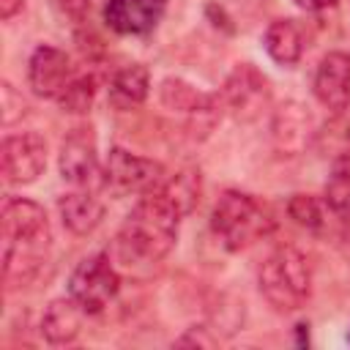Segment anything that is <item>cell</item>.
Returning <instances> with one entry per match:
<instances>
[{
	"label": "cell",
	"instance_id": "cell-16",
	"mask_svg": "<svg viewBox=\"0 0 350 350\" xmlns=\"http://www.w3.org/2000/svg\"><path fill=\"white\" fill-rule=\"evenodd\" d=\"M82 314L85 309L68 295V298H55L41 314V334L49 345H68L77 339L82 328Z\"/></svg>",
	"mask_w": 350,
	"mask_h": 350
},
{
	"label": "cell",
	"instance_id": "cell-2",
	"mask_svg": "<svg viewBox=\"0 0 350 350\" xmlns=\"http://www.w3.org/2000/svg\"><path fill=\"white\" fill-rule=\"evenodd\" d=\"M178 224H180L178 208L159 189H153L142 194L123 219V227L118 232V249L126 257L142 262H159L172 252L178 241Z\"/></svg>",
	"mask_w": 350,
	"mask_h": 350
},
{
	"label": "cell",
	"instance_id": "cell-6",
	"mask_svg": "<svg viewBox=\"0 0 350 350\" xmlns=\"http://www.w3.org/2000/svg\"><path fill=\"white\" fill-rule=\"evenodd\" d=\"M221 107L241 123H254L271 104V82L268 77L252 66V63H238L230 77L224 79V88L219 93Z\"/></svg>",
	"mask_w": 350,
	"mask_h": 350
},
{
	"label": "cell",
	"instance_id": "cell-13",
	"mask_svg": "<svg viewBox=\"0 0 350 350\" xmlns=\"http://www.w3.org/2000/svg\"><path fill=\"white\" fill-rule=\"evenodd\" d=\"M74 77L71 71V60L63 49L41 44L27 63V85L38 98H55L63 93V88L68 85V79Z\"/></svg>",
	"mask_w": 350,
	"mask_h": 350
},
{
	"label": "cell",
	"instance_id": "cell-3",
	"mask_svg": "<svg viewBox=\"0 0 350 350\" xmlns=\"http://www.w3.org/2000/svg\"><path fill=\"white\" fill-rule=\"evenodd\" d=\"M211 230L224 249L241 252L273 230V213L257 197L227 189L211 211Z\"/></svg>",
	"mask_w": 350,
	"mask_h": 350
},
{
	"label": "cell",
	"instance_id": "cell-1",
	"mask_svg": "<svg viewBox=\"0 0 350 350\" xmlns=\"http://www.w3.org/2000/svg\"><path fill=\"white\" fill-rule=\"evenodd\" d=\"M3 238V284L19 290L30 284L49 249V221L38 202L25 197H8L0 211Z\"/></svg>",
	"mask_w": 350,
	"mask_h": 350
},
{
	"label": "cell",
	"instance_id": "cell-24",
	"mask_svg": "<svg viewBox=\"0 0 350 350\" xmlns=\"http://www.w3.org/2000/svg\"><path fill=\"white\" fill-rule=\"evenodd\" d=\"M68 19H74V22H82L85 16H88V11H90V0H52Z\"/></svg>",
	"mask_w": 350,
	"mask_h": 350
},
{
	"label": "cell",
	"instance_id": "cell-8",
	"mask_svg": "<svg viewBox=\"0 0 350 350\" xmlns=\"http://www.w3.org/2000/svg\"><path fill=\"white\" fill-rule=\"evenodd\" d=\"M60 175L71 186L98 191L104 183V167L96 150V134L90 126H77L60 145Z\"/></svg>",
	"mask_w": 350,
	"mask_h": 350
},
{
	"label": "cell",
	"instance_id": "cell-11",
	"mask_svg": "<svg viewBox=\"0 0 350 350\" xmlns=\"http://www.w3.org/2000/svg\"><path fill=\"white\" fill-rule=\"evenodd\" d=\"M312 134H314V118H312L306 104L284 101L273 109L271 139H273V148L282 156H301L309 148Z\"/></svg>",
	"mask_w": 350,
	"mask_h": 350
},
{
	"label": "cell",
	"instance_id": "cell-15",
	"mask_svg": "<svg viewBox=\"0 0 350 350\" xmlns=\"http://www.w3.org/2000/svg\"><path fill=\"white\" fill-rule=\"evenodd\" d=\"M57 211L63 224L74 232V235H88L93 232L101 219H104V202L98 200V191L93 189H74L68 194H63L57 200Z\"/></svg>",
	"mask_w": 350,
	"mask_h": 350
},
{
	"label": "cell",
	"instance_id": "cell-22",
	"mask_svg": "<svg viewBox=\"0 0 350 350\" xmlns=\"http://www.w3.org/2000/svg\"><path fill=\"white\" fill-rule=\"evenodd\" d=\"M287 213L295 224L306 227V230H320L325 224L323 219V205L312 197V194H293L287 200Z\"/></svg>",
	"mask_w": 350,
	"mask_h": 350
},
{
	"label": "cell",
	"instance_id": "cell-23",
	"mask_svg": "<svg viewBox=\"0 0 350 350\" xmlns=\"http://www.w3.org/2000/svg\"><path fill=\"white\" fill-rule=\"evenodd\" d=\"M0 107H3V126H14L25 115V101L8 82H3L0 88Z\"/></svg>",
	"mask_w": 350,
	"mask_h": 350
},
{
	"label": "cell",
	"instance_id": "cell-17",
	"mask_svg": "<svg viewBox=\"0 0 350 350\" xmlns=\"http://www.w3.org/2000/svg\"><path fill=\"white\" fill-rule=\"evenodd\" d=\"M150 93V74L142 63H129L118 68L109 79V104L120 112L139 107Z\"/></svg>",
	"mask_w": 350,
	"mask_h": 350
},
{
	"label": "cell",
	"instance_id": "cell-10",
	"mask_svg": "<svg viewBox=\"0 0 350 350\" xmlns=\"http://www.w3.org/2000/svg\"><path fill=\"white\" fill-rule=\"evenodd\" d=\"M0 164L3 178L11 186H27L33 183L44 167H46V142L36 131H19L8 134L0 145Z\"/></svg>",
	"mask_w": 350,
	"mask_h": 350
},
{
	"label": "cell",
	"instance_id": "cell-4",
	"mask_svg": "<svg viewBox=\"0 0 350 350\" xmlns=\"http://www.w3.org/2000/svg\"><path fill=\"white\" fill-rule=\"evenodd\" d=\"M257 284L276 312H295L312 295V268L298 249L279 246L262 260Z\"/></svg>",
	"mask_w": 350,
	"mask_h": 350
},
{
	"label": "cell",
	"instance_id": "cell-27",
	"mask_svg": "<svg viewBox=\"0 0 350 350\" xmlns=\"http://www.w3.org/2000/svg\"><path fill=\"white\" fill-rule=\"evenodd\" d=\"M295 5H301L304 11H323V8L336 5V0H295Z\"/></svg>",
	"mask_w": 350,
	"mask_h": 350
},
{
	"label": "cell",
	"instance_id": "cell-28",
	"mask_svg": "<svg viewBox=\"0 0 350 350\" xmlns=\"http://www.w3.org/2000/svg\"><path fill=\"white\" fill-rule=\"evenodd\" d=\"M295 334H298V345H301V347L309 345V325H306V323H298V325H295Z\"/></svg>",
	"mask_w": 350,
	"mask_h": 350
},
{
	"label": "cell",
	"instance_id": "cell-7",
	"mask_svg": "<svg viewBox=\"0 0 350 350\" xmlns=\"http://www.w3.org/2000/svg\"><path fill=\"white\" fill-rule=\"evenodd\" d=\"M120 287V276L109 254L98 252L85 257L68 276V295L85 309V314H98Z\"/></svg>",
	"mask_w": 350,
	"mask_h": 350
},
{
	"label": "cell",
	"instance_id": "cell-25",
	"mask_svg": "<svg viewBox=\"0 0 350 350\" xmlns=\"http://www.w3.org/2000/svg\"><path fill=\"white\" fill-rule=\"evenodd\" d=\"M175 345H178V347H189V345H197V347H213V339L205 334V328H189Z\"/></svg>",
	"mask_w": 350,
	"mask_h": 350
},
{
	"label": "cell",
	"instance_id": "cell-14",
	"mask_svg": "<svg viewBox=\"0 0 350 350\" xmlns=\"http://www.w3.org/2000/svg\"><path fill=\"white\" fill-rule=\"evenodd\" d=\"M167 0H107L104 22L120 36H145L164 16Z\"/></svg>",
	"mask_w": 350,
	"mask_h": 350
},
{
	"label": "cell",
	"instance_id": "cell-19",
	"mask_svg": "<svg viewBox=\"0 0 350 350\" xmlns=\"http://www.w3.org/2000/svg\"><path fill=\"white\" fill-rule=\"evenodd\" d=\"M159 191L178 208L180 216L191 213L200 202V194H202V178H200V170L194 167H183L172 175H167L159 186Z\"/></svg>",
	"mask_w": 350,
	"mask_h": 350
},
{
	"label": "cell",
	"instance_id": "cell-20",
	"mask_svg": "<svg viewBox=\"0 0 350 350\" xmlns=\"http://www.w3.org/2000/svg\"><path fill=\"white\" fill-rule=\"evenodd\" d=\"M93 98H96V77L90 74H74L68 79V85L63 88V93L57 96V104L63 112H71V115H82L93 107Z\"/></svg>",
	"mask_w": 350,
	"mask_h": 350
},
{
	"label": "cell",
	"instance_id": "cell-29",
	"mask_svg": "<svg viewBox=\"0 0 350 350\" xmlns=\"http://www.w3.org/2000/svg\"><path fill=\"white\" fill-rule=\"evenodd\" d=\"M347 339H350V336H347Z\"/></svg>",
	"mask_w": 350,
	"mask_h": 350
},
{
	"label": "cell",
	"instance_id": "cell-12",
	"mask_svg": "<svg viewBox=\"0 0 350 350\" xmlns=\"http://www.w3.org/2000/svg\"><path fill=\"white\" fill-rule=\"evenodd\" d=\"M312 90L331 115H342L350 107V55L347 52L323 55L314 71Z\"/></svg>",
	"mask_w": 350,
	"mask_h": 350
},
{
	"label": "cell",
	"instance_id": "cell-26",
	"mask_svg": "<svg viewBox=\"0 0 350 350\" xmlns=\"http://www.w3.org/2000/svg\"><path fill=\"white\" fill-rule=\"evenodd\" d=\"M22 5H25V0H0V16L11 19V16H16L22 11Z\"/></svg>",
	"mask_w": 350,
	"mask_h": 350
},
{
	"label": "cell",
	"instance_id": "cell-21",
	"mask_svg": "<svg viewBox=\"0 0 350 350\" xmlns=\"http://www.w3.org/2000/svg\"><path fill=\"white\" fill-rule=\"evenodd\" d=\"M325 202L339 213H350V153L334 161L325 180Z\"/></svg>",
	"mask_w": 350,
	"mask_h": 350
},
{
	"label": "cell",
	"instance_id": "cell-9",
	"mask_svg": "<svg viewBox=\"0 0 350 350\" xmlns=\"http://www.w3.org/2000/svg\"><path fill=\"white\" fill-rule=\"evenodd\" d=\"M164 167L153 159L137 156L126 148H112L104 161V183L115 194H148L161 186Z\"/></svg>",
	"mask_w": 350,
	"mask_h": 350
},
{
	"label": "cell",
	"instance_id": "cell-18",
	"mask_svg": "<svg viewBox=\"0 0 350 350\" xmlns=\"http://www.w3.org/2000/svg\"><path fill=\"white\" fill-rule=\"evenodd\" d=\"M265 52L279 66H295L304 55V38L293 19H273L262 36Z\"/></svg>",
	"mask_w": 350,
	"mask_h": 350
},
{
	"label": "cell",
	"instance_id": "cell-5",
	"mask_svg": "<svg viewBox=\"0 0 350 350\" xmlns=\"http://www.w3.org/2000/svg\"><path fill=\"white\" fill-rule=\"evenodd\" d=\"M159 101L170 112H180L189 120L191 137H208L221 115L219 93H205L180 77H167L159 85Z\"/></svg>",
	"mask_w": 350,
	"mask_h": 350
}]
</instances>
